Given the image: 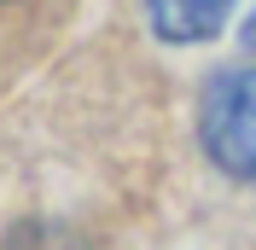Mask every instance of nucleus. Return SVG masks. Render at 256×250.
Instances as JSON below:
<instances>
[{
    "label": "nucleus",
    "instance_id": "obj_1",
    "mask_svg": "<svg viewBox=\"0 0 256 250\" xmlns=\"http://www.w3.org/2000/svg\"><path fill=\"white\" fill-rule=\"evenodd\" d=\"M198 134H204V152L216 157V169H227L233 180H256V64L222 70L210 82Z\"/></svg>",
    "mask_w": 256,
    "mask_h": 250
},
{
    "label": "nucleus",
    "instance_id": "obj_3",
    "mask_svg": "<svg viewBox=\"0 0 256 250\" xmlns=\"http://www.w3.org/2000/svg\"><path fill=\"white\" fill-rule=\"evenodd\" d=\"M244 47L256 52V12H250V24H244Z\"/></svg>",
    "mask_w": 256,
    "mask_h": 250
},
{
    "label": "nucleus",
    "instance_id": "obj_2",
    "mask_svg": "<svg viewBox=\"0 0 256 250\" xmlns=\"http://www.w3.org/2000/svg\"><path fill=\"white\" fill-rule=\"evenodd\" d=\"M239 0H146V18H152V30L163 41H175V47H192V41H210V35L227 24Z\"/></svg>",
    "mask_w": 256,
    "mask_h": 250
}]
</instances>
